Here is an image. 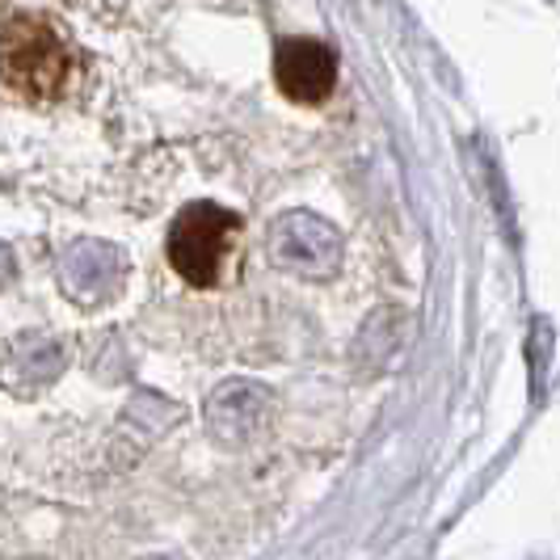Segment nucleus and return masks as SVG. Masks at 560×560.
<instances>
[{"mask_svg": "<svg viewBox=\"0 0 560 560\" xmlns=\"http://www.w3.org/2000/svg\"><path fill=\"white\" fill-rule=\"evenodd\" d=\"M81 43L47 9H13L0 18V81L26 106H59L81 81Z\"/></svg>", "mask_w": 560, "mask_h": 560, "instance_id": "obj_1", "label": "nucleus"}, {"mask_svg": "<svg viewBox=\"0 0 560 560\" xmlns=\"http://www.w3.org/2000/svg\"><path fill=\"white\" fill-rule=\"evenodd\" d=\"M168 270L195 291H224L245 275V220L224 202H186L165 236Z\"/></svg>", "mask_w": 560, "mask_h": 560, "instance_id": "obj_2", "label": "nucleus"}, {"mask_svg": "<svg viewBox=\"0 0 560 560\" xmlns=\"http://www.w3.org/2000/svg\"><path fill=\"white\" fill-rule=\"evenodd\" d=\"M337 81H341V59H337V47L325 43V38H279L275 47V84L287 102L295 106H325L337 93Z\"/></svg>", "mask_w": 560, "mask_h": 560, "instance_id": "obj_3", "label": "nucleus"}]
</instances>
